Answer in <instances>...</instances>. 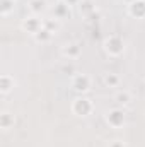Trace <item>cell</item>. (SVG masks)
<instances>
[{
	"label": "cell",
	"instance_id": "obj_1",
	"mask_svg": "<svg viewBox=\"0 0 145 147\" xmlns=\"http://www.w3.org/2000/svg\"><path fill=\"white\" fill-rule=\"evenodd\" d=\"M104 51L109 57H121L125 53V41L118 34H111L104 39Z\"/></svg>",
	"mask_w": 145,
	"mask_h": 147
},
{
	"label": "cell",
	"instance_id": "obj_21",
	"mask_svg": "<svg viewBox=\"0 0 145 147\" xmlns=\"http://www.w3.org/2000/svg\"><path fill=\"white\" fill-rule=\"evenodd\" d=\"M125 2H126V3L130 5V3H132V2H135V0H125Z\"/></svg>",
	"mask_w": 145,
	"mask_h": 147
},
{
	"label": "cell",
	"instance_id": "obj_15",
	"mask_svg": "<svg viewBox=\"0 0 145 147\" xmlns=\"http://www.w3.org/2000/svg\"><path fill=\"white\" fill-rule=\"evenodd\" d=\"M14 5H15V0H0V16L7 17L14 10Z\"/></svg>",
	"mask_w": 145,
	"mask_h": 147
},
{
	"label": "cell",
	"instance_id": "obj_2",
	"mask_svg": "<svg viewBox=\"0 0 145 147\" xmlns=\"http://www.w3.org/2000/svg\"><path fill=\"white\" fill-rule=\"evenodd\" d=\"M92 111H94V105H92V101L89 98L79 96V98H75L72 101V113L75 116L84 118V116H89Z\"/></svg>",
	"mask_w": 145,
	"mask_h": 147
},
{
	"label": "cell",
	"instance_id": "obj_10",
	"mask_svg": "<svg viewBox=\"0 0 145 147\" xmlns=\"http://www.w3.org/2000/svg\"><path fill=\"white\" fill-rule=\"evenodd\" d=\"M29 10L33 16H39L46 12V0H29Z\"/></svg>",
	"mask_w": 145,
	"mask_h": 147
},
{
	"label": "cell",
	"instance_id": "obj_6",
	"mask_svg": "<svg viewBox=\"0 0 145 147\" xmlns=\"http://www.w3.org/2000/svg\"><path fill=\"white\" fill-rule=\"evenodd\" d=\"M72 7L68 3H65L63 0H60L58 3H55L53 7V17L58 19V21H63V19H70L72 17Z\"/></svg>",
	"mask_w": 145,
	"mask_h": 147
},
{
	"label": "cell",
	"instance_id": "obj_20",
	"mask_svg": "<svg viewBox=\"0 0 145 147\" xmlns=\"http://www.w3.org/2000/svg\"><path fill=\"white\" fill-rule=\"evenodd\" d=\"M63 72H67L68 75H73V67L68 65V67H63Z\"/></svg>",
	"mask_w": 145,
	"mask_h": 147
},
{
	"label": "cell",
	"instance_id": "obj_16",
	"mask_svg": "<svg viewBox=\"0 0 145 147\" xmlns=\"http://www.w3.org/2000/svg\"><path fill=\"white\" fill-rule=\"evenodd\" d=\"M43 28H46L48 31H51L53 34L60 29V21L55 19V17H50V19H43Z\"/></svg>",
	"mask_w": 145,
	"mask_h": 147
},
{
	"label": "cell",
	"instance_id": "obj_14",
	"mask_svg": "<svg viewBox=\"0 0 145 147\" xmlns=\"http://www.w3.org/2000/svg\"><path fill=\"white\" fill-rule=\"evenodd\" d=\"M53 36H55V34H53L51 31H48L46 28H41L36 34H34V39H36L38 43H50V41L53 39Z\"/></svg>",
	"mask_w": 145,
	"mask_h": 147
},
{
	"label": "cell",
	"instance_id": "obj_4",
	"mask_svg": "<svg viewBox=\"0 0 145 147\" xmlns=\"http://www.w3.org/2000/svg\"><path fill=\"white\" fill-rule=\"evenodd\" d=\"M106 123L111 128H123L126 123V115L121 108H113L106 113Z\"/></svg>",
	"mask_w": 145,
	"mask_h": 147
},
{
	"label": "cell",
	"instance_id": "obj_17",
	"mask_svg": "<svg viewBox=\"0 0 145 147\" xmlns=\"http://www.w3.org/2000/svg\"><path fill=\"white\" fill-rule=\"evenodd\" d=\"M103 82L108 86V87H116L118 84H119V75L118 74H104V77H103Z\"/></svg>",
	"mask_w": 145,
	"mask_h": 147
},
{
	"label": "cell",
	"instance_id": "obj_19",
	"mask_svg": "<svg viewBox=\"0 0 145 147\" xmlns=\"http://www.w3.org/2000/svg\"><path fill=\"white\" fill-rule=\"evenodd\" d=\"M63 2H65V3H68L70 7H73V5H80V2H82V0H63Z\"/></svg>",
	"mask_w": 145,
	"mask_h": 147
},
{
	"label": "cell",
	"instance_id": "obj_12",
	"mask_svg": "<svg viewBox=\"0 0 145 147\" xmlns=\"http://www.w3.org/2000/svg\"><path fill=\"white\" fill-rule=\"evenodd\" d=\"M114 101L119 105V106H128L130 101H132V92L126 91V89H121L114 94Z\"/></svg>",
	"mask_w": 145,
	"mask_h": 147
},
{
	"label": "cell",
	"instance_id": "obj_7",
	"mask_svg": "<svg viewBox=\"0 0 145 147\" xmlns=\"http://www.w3.org/2000/svg\"><path fill=\"white\" fill-rule=\"evenodd\" d=\"M80 53H82V48H80V45L75 43V41L67 43V45L62 46V55H63L65 58H68V60H75V58H79Z\"/></svg>",
	"mask_w": 145,
	"mask_h": 147
},
{
	"label": "cell",
	"instance_id": "obj_8",
	"mask_svg": "<svg viewBox=\"0 0 145 147\" xmlns=\"http://www.w3.org/2000/svg\"><path fill=\"white\" fill-rule=\"evenodd\" d=\"M128 14L135 19H145V0H135L128 5Z\"/></svg>",
	"mask_w": 145,
	"mask_h": 147
},
{
	"label": "cell",
	"instance_id": "obj_9",
	"mask_svg": "<svg viewBox=\"0 0 145 147\" xmlns=\"http://www.w3.org/2000/svg\"><path fill=\"white\" fill-rule=\"evenodd\" d=\"M15 86V79L10 75V74H2L0 75V94L2 96H7Z\"/></svg>",
	"mask_w": 145,
	"mask_h": 147
},
{
	"label": "cell",
	"instance_id": "obj_18",
	"mask_svg": "<svg viewBox=\"0 0 145 147\" xmlns=\"http://www.w3.org/2000/svg\"><path fill=\"white\" fill-rule=\"evenodd\" d=\"M108 147H125V144L121 140H113V142H109Z\"/></svg>",
	"mask_w": 145,
	"mask_h": 147
},
{
	"label": "cell",
	"instance_id": "obj_3",
	"mask_svg": "<svg viewBox=\"0 0 145 147\" xmlns=\"http://www.w3.org/2000/svg\"><path fill=\"white\" fill-rule=\"evenodd\" d=\"M72 89L77 92V94H85L91 91V86H92V80L87 74H75L72 75Z\"/></svg>",
	"mask_w": 145,
	"mask_h": 147
},
{
	"label": "cell",
	"instance_id": "obj_5",
	"mask_svg": "<svg viewBox=\"0 0 145 147\" xmlns=\"http://www.w3.org/2000/svg\"><path fill=\"white\" fill-rule=\"evenodd\" d=\"M21 26H22V29H24L26 33H29V34L34 36L38 31L43 28V19H39V16H33V14H31V16H28V17L22 21Z\"/></svg>",
	"mask_w": 145,
	"mask_h": 147
},
{
	"label": "cell",
	"instance_id": "obj_13",
	"mask_svg": "<svg viewBox=\"0 0 145 147\" xmlns=\"http://www.w3.org/2000/svg\"><path fill=\"white\" fill-rule=\"evenodd\" d=\"M79 10H80V14H82V16L89 17V16H92V14L96 12V5H94L91 0H82V2H80V5H79Z\"/></svg>",
	"mask_w": 145,
	"mask_h": 147
},
{
	"label": "cell",
	"instance_id": "obj_11",
	"mask_svg": "<svg viewBox=\"0 0 145 147\" xmlns=\"http://www.w3.org/2000/svg\"><path fill=\"white\" fill-rule=\"evenodd\" d=\"M14 123H15V116H14L12 113H9V111L0 113V128H2V130H9V128H12Z\"/></svg>",
	"mask_w": 145,
	"mask_h": 147
}]
</instances>
